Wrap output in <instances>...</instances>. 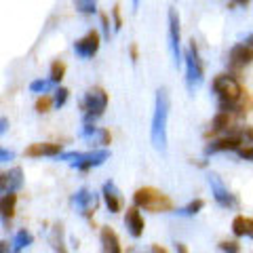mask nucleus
I'll use <instances>...</instances> for the list:
<instances>
[{
	"instance_id": "a878e982",
	"label": "nucleus",
	"mask_w": 253,
	"mask_h": 253,
	"mask_svg": "<svg viewBox=\"0 0 253 253\" xmlns=\"http://www.w3.org/2000/svg\"><path fill=\"white\" fill-rule=\"evenodd\" d=\"M53 84H55V83L51 81V78H46V81L38 78V81H32V83H30V91H32V93H46Z\"/></svg>"
},
{
	"instance_id": "f257e3e1",
	"label": "nucleus",
	"mask_w": 253,
	"mask_h": 253,
	"mask_svg": "<svg viewBox=\"0 0 253 253\" xmlns=\"http://www.w3.org/2000/svg\"><path fill=\"white\" fill-rule=\"evenodd\" d=\"M211 91L217 97V110L219 112H228L232 116H243V84L232 72L217 74L211 81Z\"/></svg>"
},
{
	"instance_id": "4468645a",
	"label": "nucleus",
	"mask_w": 253,
	"mask_h": 253,
	"mask_svg": "<svg viewBox=\"0 0 253 253\" xmlns=\"http://www.w3.org/2000/svg\"><path fill=\"white\" fill-rule=\"evenodd\" d=\"M125 226H126V232H129L133 239H139L144 234V228H146V221L141 217L139 207H131L126 209V215H125Z\"/></svg>"
},
{
	"instance_id": "393cba45",
	"label": "nucleus",
	"mask_w": 253,
	"mask_h": 253,
	"mask_svg": "<svg viewBox=\"0 0 253 253\" xmlns=\"http://www.w3.org/2000/svg\"><path fill=\"white\" fill-rule=\"evenodd\" d=\"M63 230H61V226H55L53 228V249H55V253H68V249H66V245H63Z\"/></svg>"
},
{
	"instance_id": "423d86ee",
	"label": "nucleus",
	"mask_w": 253,
	"mask_h": 253,
	"mask_svg": "<svg viewBox=\"0 0 253 253\" xmlns=\"http://www.w3.org/2000/svg\"><path fill=\"white\" fill-rule=\"evenodd\" d=\"M167 26H169V51L173 57V66L179 68L184 63V49H181V26H179V13L177 9H169L167 13Z\"/></svg>"
},
{
	"instance_id": "39448f33",
	"label": "nucleus",
	"mask_w": 253,
	"mask_h": 253,
	"mask_svg": "<svg viewBox=\"0 0 253 253\" xmlns=\"http://www.w3.org/2000/svg\"><path fill=\"white\" fill-rule=\"evenodd\" d=\"M110 158L108 150H91V152H61L57 156V161L68 163L70 167H74L78 171H89L93 167H99Z\"/></svg>"
},
{
	"instance_id": "5701e85b",
	"label": "nucleus",
	"mask_w": 253,
	"mask_h": 253,
	"mask_svg": "<svg viewBox=\"0 0 253 253\" xmlns=\"http://www.w3.org/2000/svg\"><path fill=\"white\" fill-rule=\"evenodd\" d=\"M28 245H32V234L28 230H19L17 234H15V241H13L15 253H19L23 247H28Z\"/></svg>"
},
{
	"instance_id": "412c9836",
	"label": "nucleus",
	"mask_w": 253,
	"mask_h": 253,
	"mask_svg": "<svg viewBox=\"0 0 253 253\" xmlns=\"http://www.w3.org/2000/svg\"><path fill=\"white\" fill-rule=\"evenodd\" d=\"M89 139H91V144L106 148V146L110 144V139H112V135H110V131H108V129H101V126H97V129H95V133H93Z\"/></svg>"
},
{
	"instance_id": "f8f14e48",
	"label": "nucleus",
	"mask_w": 253,
	"mask_h": 253,
	"mask_svg": "<svg viewBox=\"0 0 253 253\" xmlns=\"http://www.w3.org/2000/svg\"><path fill=\"white\" fill-rule=\"evenodd\" d=\"M99 34L95 30L91 32H86V34L83 38H78V41L74 42V53H76V57H81V59H91L95 57V53L99 51Z\"/></svg>"
},
{
	"instance_id": "ddd939ff",
	"label": "nucleus",
	"mask_w": 253,
	"mask_h": 253,
	"mask_svg": "<svg viewBox=\"0 0 253 253\" xmlns=\"http://www.w3.org/2000/svg\"><path fill=\"white\" fill-rule=\"evenodd\" d=\"M23 186V171L21 167H13L0 173V190L2 192H17Z\"/></svg>"
},
{
	"instance_id": "a211bd4d",
	"label": "nucleus",
	"mask_w": 253,
	"mask_h": 253,
	"mask_svg": "<svg viewBox=\"0 0 253 253\" xmlns=\"http://www.w3.org/2000/svg\"><path fill=\"white\" fill-rule=\"evenodd\" d=\"M99 239H101V247H104V253H123L121 249V243H118V236L112 228L104 226L99 232Z\"/></svg>"
},
{
	"instance_id": "37998d69",
	"label": "nucleus",
	"mask_w": 253,
	"mask_h": 253,
	"mask_svg": "<svg viewBox=\"0 0 253 253\" xmlns=\"http://www.w3.org/2000/svg\"><path fill=\"white\" fill-rule=\"evenodd\" d=\"M133 2V11H137V6H139V0H131Z\"/></svg>"
},
{
	"instance_id": "58836bf2",
	"label": "nucleus",
	"mask_w": 253,
	"mask_h": 253,
	"mask_svg": "<svg viewBox=\"0 0 253 253\" xmlns=\"http://www.w3.org/2000/svg\"><path fill=\"white\" fill-rule=\"evenodd\" d=\"M243 42L247 44V46H251V49H253V32H251V34H247V36L243 38Z\"/></svg>"
},
{
	"instance_id": "c9c22d12",
	"label": "nucleus",
	"mask_w": 253,
	"mask_h": 253,
	"mask_svg": "<svg viewBox=\"0 0 253 253\" xmlns=\"http://www.w3.org/2000/svg\"><path fill=\"white\" fill-rule=\"evenodd\" d=\"M101 30H104V38L110 41V19H108V15H101Z\"/></svg>"
},
{
	"instance_id": "72a5a7b5",
	"label": "nucleus",
	"mask_w": 253,
	"mask_h": 253,
	"mask_svg": "<svg viewBox=\"0 0 253 253\" xmlns=\"http://www.w3.org/2000/svg\"><path fill=\"white\" fill-rule=\"evenodd\" d=\"M236 154H239L243 161H251L253 163V146H247V148H239L236 150Z\"/></svg>"
},
{
	"instance_id": "a19ab883",
	"label": "nucleus",
	"mask_w": 253,
	"mask_h": 253,
	"mask_svg": "<svg viewBox=\"0 0 253 253\" xmlns=\"http://www.w3.org/2000/svg\"><path fill=\"white\" fill-rule=\"evenodd\" d=\"M9 251V243L6 241H0V253H6Z\"/></svg>"
},
{
	"instance_id": "2f4dec72",
	"label": "nucleus",
	"mask_w": 253,
	"mask_h": 253,
	"mask_svg": "<svg viewBox=\"0 0 253 253\" xmlns=\"http://www.w3.org/2000/svg\"><path fill=\"white\" fill-rule=\"evenodd\" d=\"M51 104H53V99H49L46 95H42V97L36 101V112H49Z\"/></svg>"
},
{
	"instance_id": "dca6fc26",
	"label": "nucleus",
	"mask_w": 253,
	"mask_h": 253,
	"mask_svg": "<svg viewBox=\"0 0 253 253\" xmlns=\"http://www.w3.org/2000/svg\"><path fill=\"white\" fill-rule=\"evenodd\" d=\"M104 201L110 213H118L123 209V196L118 192V188L114 181H106L104 184Z\"/></svg>"
},
{
	"instance_id": "f03ea898",
	"label": "nucleus",
	"mask_w": 253,
	"mask_h": 253,
	"mask_svg": "<svg viewBox=\"0 0 253 253\" xmlns=\"http://www.w3.org/2000/svg\"><path fill=\"white\" fill-rule=\"evenodd\" d=\"M167 121H169V95L167 89L161 86L156 91V99H154V116H152V146L156 150L165 152L167 150Z\"/></svg>"
},
{
	"instance_id": "e433bc0d",
	"label": "nucleus",
	"mask_w": 253,
	"mask_h": 253,
	"mask_svg": "<svg viewBox=\"0 0 253 253\" xmlns=\"http://www.w3.org/2000/svg\"><path fill=\"white\" fill-rule=\"evenodd\" d=\"M6 131H9V118L0 116V135H4Z\"/></svg>"
},
{
	"instance_id": "7ed1b4c3",
	"label": "nucleus",
	"mask_w": 253,
	"mask_h": 253,
	"mask_svg": "<svg viewBox=\"0 0 253 253\" xmlns=\"http://www.w3.org/2000/svg\"><path fill=\"white\" fill-rule=\"evenodd\" d=\"M133 203H135V207L144 209V211H152V213L173 211V201L156 188H139L137 192L133 194Z\"/></svg>"
},
{
	"instance_id": "6ab92c4d",
	"label": "nucleus",
	"mask_w": 253,
	"mask_h": 253,
	"mask_svg": "<svg viewBox=\"0 0 253 253\" xmlns=\"http://www.w3.org/2000/svg\"><path fill=\"white\" fill-rule=\"evenodd\" d=\"M15 205H17V194L15 192H6L2 199H0V215L4 217L6 224H9L15 215Z\"/></svg>"
},
{
	"instance_id": "4c0bfd02",
	"label": "nucleus",
	"mask_w": 253,
	"mask_h": 253,
	"mask_svg": "<svg viewBox=\"0 0 253 253\" xmlns=\"http://www.w3.org/2000/svg\"><path fill=\"white\" fill-rule=\"evenodd\" d=\"M251 0H230V6H247Z\"/></svg>"
},
{
	"instance_id": "aec40b11",
	"label": "nucleus",
	"mask_w": 253,
	"mask_h": 253,
	"mask_svg": "<svg viewBox=\"0 0 253 253\" xmlns=\"http://www.w3.org/2000/svg\"><path fill=\"white\" fill-rule=\"evenodd\" d=\"M228 131H232V114L217 110V114L211 121V133H228Z\"/></svg>"
},
{
	"instance_id": "473e14b6",
	"label": "nucleus",
	"mask_w": 253,
	"mask_h": 253,
	"mask_svg": "<svg viewBox=\"0 0 253 253\" xmlns=\"http://www.w3.org/2000/svg\"><path fill=\"white\" fill-rule=\"evenodd\" d=\"M112 21H114V32H118L123 28V19H121V6L114 4V9H112Z\"/></svg>"
},
{
	"instance_id": "f3484780",
	"label": "nucleus",
	"mask_w": 253,
	"mask_h": 253,
	"mask_svg": "<svg viewBox=\"0 0 253 253\" xmlns=\"http://www.w3.org/2000/svg\"><path fill=\"white\" fill-rule=\"evenodd\" d=\"M232 234L236 239H253V217L236 215L232 219Z\"/></svg>"
},
{
	"instance_id": "20e7f679",
	"label": "nucleus",
	"mask_w": 253,
	"mask_h": 253,
	"mask_svg": "<svg viewBox=\"0 0 253 253\" xmlns=\"http://www.w3.org/2000/svg\"><path fill=\"white\" fill-rule=\"evenodd\" d=\"M184 63H186V86L190 93H194L205 81V70L199 53V44L192 38L188 44V49L184 51Z\"/></svg>"
},
{
	"instance_id": "b1692460",
	"label": "nucleus",
	"mask_w": 253,
	"mask_h": 253,
	"mask_svg": "<svg viewBox=\"0 0 253 253\" xmlns=\"http://www.w3.org/2000/svg\"><path fill=\"white\" fill-rule=\"evenodd\" d=\"M203 207H205V201H203V199H196V201H192L190 205H186V207L177 209L175 213H177V215H186V217H190V215H196V213H199Z\"/></svg>"
},
{
	"instance_id": "c85d7f7f",
	"label": "nucleus",
	"mask_w": 253,
	"mask_h": 253,
	"mask_svg": "<svg viewBox=\"0 0 253 253\" xmlns=\"http://www.w3.org/2000/svg\"><path fill=\"white\" fill-rule=\"evenodd\" d=\"M236 133H239V137H241L243 144H249V146L253 144V126H239Z\"/></svg>"
},
{
	"instance_id": "9d476101",
	"label": "nucleus",
	"mask_w": 253,
	"mask_h": 253,
	"mask_svg": "<svg viewBox=\"0 0 253 253\" xmlns=\"http://www.w3.org/2000/svg\"><path fill=\"white\" fill-rule=\"evenodd\" d=\"M209 179V186H211V194H213V199H215V203L219 205V207H226V209H232L236 207V196L224 186V181L219 179L217 173H209L207 175Z\"/></svg>"
},
{
	"instance_id": "bb28decb",
	"label": "nucleus",
	"mask_w": 253,
	"mask_h": 253,
	"mask_svg": "<svg viewBox=\"0 0 253 253\" xmlns=\"http://www.w3.org/2000/svg\"><path fill=\"white\" fill-rule=\"evenodd\" d=\"M63 74H66V66H63L61 61H53V63H51V81H53L55 84H59L61 78H63Z\"/></svg>"
},
{
	"instance_id": "f704fd0d",
	"label": "nucleus",
	"mask_w": 253,
	"mask_h": 253,
	"mask_svg": "<svg viewBox=\"0 0 253 253\" xmlns=\"http://www.w3.org/2000/svg\"><path fill=\"white\" fill-rule=\"evenodd\" d=\"M15 158V152L13 150H4V148H0V163H9Z\"/></svg>"
},
{
	"instance_id": "2eb2a0df",
	"label": "nucleus",
	"mask_w": 253,
	"mask_h": 253,
	"mask_svg": "<svg viewBox=\"0 0 253 253\" xmlns=\"http://www.w3.org/2000/svg\"><path fill=\"white\" fill-rule=\"evenodd\" d=\"M61 154V144H51V141H42V144H32L26 148V156L30 158H42V156H53L57 158Z\"/></svg>"
},
{
	"instance_id": "7c9ffc66",
	"label": "nucleus",
	"mask_w": 253,
	"mask_h": 253,
	"mask_svg": "<svg viewBox=\"0 0 253 253\" xmlns=\"http://www.w3.org/2000/svg\"><path fill=\"white\" fill-rule=\"evenodd\" d=\"M219 249L224 253H241V245L236 241H221L219 243Z\"/></svg>"
},
{
	"instance_id": "6e6552de",
	"label": "nucleus",
	"mask_w": 253,
	"mask_h": 253,
	"mask_svg": "<svg viewBox=\"0 0 253 253\" xmlns=\"http://www.w3.org/2000/svg\"><path fill=\"white\" fill-rule=\"evenodd\" d=\"M226 63H228V70H230L232 74L241 72V70H245L247 66L253 63V49L247 46L245 42L234 44L226 55Z\"/></svg>"
},
{
	"instance_id": "1a4fd4ad",
	"label": "nucleus",
	"mask_w": 253,
	"mask_h": 253,
	"mask_svg": "<svg viewBox=\"0 0 253 253\" xmlns=\"http://www.w3.org/2000/svg\"><path fill=\"white\" fill-rule=\"evenodd\" d=\"M72 205L83 217L91 219L95 215V211H97V207H99V196L95 192H91V190L81 188V190H76V192L72 194Z\"/></svg>"
},
{
	"instance_id": "cd10ccee",
	"label": "nucleus",
	"mask_w": 253,
	"mask_h": 253,
	"mask_svg": "<svg viewBox=\"0 0 253 253\" xmlns=\"http://www.w3.org/2000/svg\"><path fill=\"white\" fill-rule=\"evenodd\" d=\"M68 95H70V91H68V89H63V86H59V89L55 91L53 106H55V108H63V106H66V101H68Z\"/></svg>"
},
{
	"instance_id": "c756f323",
	"label": "nucleus",
	"mask_w": 253,
	"mask_h": 253,
	"mask_svg": "<svg viewBox=\"0 0 253 253\" xmlns=\"http://www.w3.org/2000/svg\"><path fill=\"white\" fill-rule=\"evenodd\" d=\"M126 253H167V249H163L161 245H152V247H131V249H126Z\"/></svg>"
},
{
	"instance_id": "79ce46f5",
	"label": "nucleus",
	"mask_w": 253,
	"mask_h": 253,
	"mask_svg": "<svg viewBox=\"0 0 253 253\" xmlns=\"http://www.w3.org/2000/svg\"><path fill=\"white\" fill-rule=\"evenodd\" d=\"M131 57H133V61H137V46L135 44H131Z\"/></svg>"
},
{
	"instance_id": "0eeeda50",
	"label": "nucleus",
	"mask_w": 253,
	"mask_h": 253,
	"mask_svg": "<svg viewBox=\"0 0 253 253\" xmlns=\"http://www.w3.org/2000/svg\"><path fill=\"white\" fill-rule=\"evenodd\" d=\"M108 106V93L101 86H93L86 91L83 99V110H84V123H95V118L104 114Z\"/></svg>"
},
{
	"instance_id": "4be33fe9",
	"label": "nucleus",
	"mask_w": 253,
	"mask_h": 253,
	"mask_svg": "<svg viewBox=\"0 0 253 253\" xmlns=\"http://www.w3.org/2000/svg\"><path fill=\"white\" fill-rule=\"evenodd\" d=\"M74 6L83 15H95L97 13V0H74Z\"/></svg>"
},
{
	"instance_id": "9b49d317",
	"label": "nucleus",
	"mask_w": 253,
	"mask_h": 253,
	"mask_svg": "<svg viewBox=\"0 0 253 253\" xmlns=\"http://www.w3.org/2000/svg\"><path fill=\"white\" fill-rule=\"evenodd\" d=\"M243 146V141L239 137L236 129H232L230 133H226V137H219V139H211L207 146H205V156H213L217 152H232V150H239Z\"/></svg>"
},
{
	"instance_id": "ea45409f",
	"label": "nucleus",
	"mask_w": 253,
	"mask_h": 253,
	"mask_svg": "<svg viewBox=\"0 0 253 253\" xmlns=\"http://www.w3.org/2000/svg\"><path fill=\"white\" fill-rule=\"evenodd\" d=\"M175 249H177V253H188V249H186L184 243H175Z\"/></svg>"
}]
</instances>
